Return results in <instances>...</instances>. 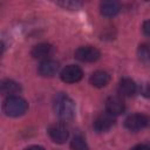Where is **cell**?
<instances>
[{
  "label": "cell",
  "mask_w": 150,
  "mask_h": 150,
  "mask_svg": "<svg viewBox=\"0 0 150 150\" xmlns=\"http://www.w3.org/2000/svg\"><path fill=\"white\" fill-rule=\"evenodd\" d=\"M53 108L56 116L63 121L71 120L75 115V103L66 94L60 93L54 97Z\"/></svg>",
  "instance_id": "cell-1"
},
{
  "label": "cell",
  "mask_w": 150,
  "mask_h": 150,
  "mask_svg": "<svg viewBox=\"0 0 150 150\" xmlns=\"http://www.w3.org/2000/svg\"><path fill=\"white\" fill-rule=\"evenodd\" d=\"M28 109V103L25 98L18 95L7 96L2 103V110L7 116L18 117L23 115Z\"/></svg>",
  "instance_id": "cell-2"
},
{
  "label": "cell",
  "mask_w": 150,
  "mask_h": 150,
  "mask_svg": "<svg viewBox=\"0 0 150 150\" xmlns=\"http://www.w3.org/2000/svg\"><path fill=\"white\" fill-rule=\"evenodd\" d=\"M100 56V50L93 46H82L75 50V57L81 62H95Z\"/></svg>",
  "instance_id": "cell-3"
},
{
  "label": "cell",
  "mask_w": 150,
  "mask_h": 150,
  "mask_svg": "<svg viewBox=\"0 0 150 150\" xmlns=\"http://www.w3.org/2000/svg\"><path fill=\"white\" fill-rule=\"evenodd\" d=\"M48 135L53 139V142H55L57 144H62L68 139L69 131H68V128L63 123L59 122V123L52 124L48 128Z\"/></svg>",
  "instance_id": "cell-4"
},
{
  "label": "cell",
  "mask_w": 150,
  "mask_h": 150,
  "mask_svg": "<svg viewBox=\"0 0 150 150\" xmlns=\"http://www.w3.org/2000/svg\"><path fill=\"white\" fill-rule=\"evenodd\" d=\"M83 76V73H82V69L79 67V66H75V64H69V66H66L61 74H60V77L63 82L66 83H75V82H79Z\"/></svg>",
  "instance_id": "cell-5"
},
{
  "label": "cell",
  "mask_w": 150,
  "mask_h": 150,
  "mask_svg": "<svg viewBox=\"0 0 150 150\" xmlns=\"http://www.w3.org/2000/svg\"><path fill=\"white\" fill-rule=\"evenodd\" d=\"M149 123V120L143 114H132L128 116L124 121V125L130 131H138L143 128H145Z\"/></svg>",
  "instance_id": "cell-6"
},
{
  "label": "cell",
  "mask_w": 150,
  "mask_h": 150,
  "mask_svg": "<svg viewBox=\"0 0 150 150\" xmlns=\"http://www.w3.org/2000/svg\"><path fill=\"white\" fill-rule=\"evenodd\" d=\"M115 124V118L109 112H102L94 120V129L97 132H107Z\"/></svg>",
  "instance_id": "cell-7"
},
{
  "label": "cell",
  "mask_w": 150,
  "mask_h": 150,
  "mask_svg": "<svg viewBox=\"0 0 150 150\" xmlns=\"http://www.w3.org/2000/svg\"><path fill=\"white\" fill-rule=\"evenodd\" d=\"M105 110L112 116L120 115L125 110L124 101L120 96H110L105 102Z\"/></svg>",
  "instance_id": "cell-8"
},
{
  "label": "cell",
  "mask_w": 150,
  "mask_h": 150,
  "mask_svg": "<svg viewBox=\"0 0 150 150\" xmlns=\"http://www.w3.org/2000/svg\"><path fill=\"white\" fill-rule=\"evenodd\" d=\"M39 74L41 76H45V77H50V76H54L57 70H59V63L54 60H43L40 64H39Z\"/></svg>",
  "instance_id": "cell-9"
},
{
  "label": "cell",
  "mask_w": 150,
  "mask_h": 150,
  "mask_svg": "<svg viewBox=\"0 0 150 150\" xmlns=\"http://www.w3.org/2000/svg\"><path fill=\"white\" fill-rule=\"evenodd\" d=\"M30 53L34 59L48 60V57L53 54V46L49 43H39L33 47Z\"/></svg>",
  "instance_id": "cell-10"
},
{
  "label": "cell",
  "mask_w": 150,
  "mask_h": 150,
  "mask_svg": "<svg viewBox=\"0 0 150 150\" xmlns=\"http://www.w3.org/2000/svg\"><path fill=\"white\" fill-rule=\"evenodd\" d=\"M109 81H110V75H109V73H107L104 70H97V71L93 73L89 79L90 84L96 88L105 87L109 83Z\"/></svg>",
  "instance_id": "cell-11"
},
{
  "label": "cell",
  "mask_w": 150,
  "mask_h": 150,
  "mask_svg": "<svg viewBox=\"0 0 150 150\" xmlns=\"http://www.w3.org/2000/svg\"><path fill=\"white\" fill-rule=\"evenodd\" d=\"M136 89H137L136 83L129 77L122 79L118 83V94L122 96H127V97L132 96L136 93Z\"/></svg>",
  "instance_id": "cell-12"
},
{
  "label": "cell",
  "mask_w": 150,
  "mask_h": 150,
  "mask_svg": "<svg viewBox=\"0 0 150 150\" xmlns=\"http://www.w3.org/2000/svg\"><path fill=\"white\" fill-rule=\"evenodd\" d=\"M121 9V6L117 1H102L100 4V11L103 16L112 18Z\"/></svg>",
  "instance_id": "cell-13"
},
{
  "label": "cell",
  "mask_w": 150,
  "mask_h": 150,
  "mask_svg": "<svg viewBox=\"0 0 150 150\" xmlns=\"http://www.w3.org/2000/svg\"><path fill=\"white\" fill-rule=\"evenodd\" d=\"M0 89H1L2 94L12 96L13 94L19 93L21 90V87H20V84L18 82H15L13 80H4V81H1Z\"/></svg>",
  "instance_id": "cell-14"
},
{
  "label": "cell",
  "mask_w": 150,
  "mask_h": 150,
  "mask_svg": "<svg viewBox=\"0 0 150 150\" xmlns=\"http://www.w3.org/2000/svg\"><path fill=\"white\" fill-rule=\"evenodd\" d=\"M70 148L73 150H89V146L86 142V139L81 135H76L73 137L70 142Z\"/></svg>",
  "instance_id": "cell-15"
},
{
  "label": "cell",
  "mask_w": 150,
  "mask_h": 150,
  "mask_svg": "<svg viewBox=\"0 0 150 150\" xmlns=\"http://www.w3.org/2000/svg\"><path fill=\"white\" fill-rule=\"evenodd\" d=\"M137 55L143 63L150 64V47L148 45H141L137 49Z\"/></svg>",
  "instance_id": "cell-16"
},
{
  "label": "cell",
  "mask_w": 150,
  "mask_h": 150,
  "mask_svg": "<svg viewBox=\"0 0 150 150\" xmlns=\"http://www.w3.org/2000/svg\"><path fill=\"white\" fill-rule=\"evenodd\" d=\"M59 5L64 7V8H67V9H77L81 6V4L76 2V1L75 2L74 1H62V2H59Z\"/></svg>",
  "instance_id": "cell-17"
},
{
  "label": "cell",
  "mask_w": 150,
  "mask_h": 150,
  "mask_svg": "<svg viewBox=\"0 0 150 150\" xmlns=\"http://www.w3.org/2000/svg\"><path fill=\"white\" fill-rule=\"evenodd\" d=\"M142 30L146 36H150V20L144 21L143 26H142Z\"/></svg>",
  "instance_id": "cell-18"
},
{
  "label": "cell",
  "mask_w": 150,
  "mask_h": 150,
  "mask_svg": "<svg viewBox=\"0 0 150 150\" xmlns=\"http://www.w3.org/2000/svg\"><path fill=\"white\" fill-rule=\"evenodd\" d=\"M142 94L144 95V96H146V97H150V84H148V83H144L143 84V88H142Z\"/></svg>",
  "instance_id": "cell-19"
},
{
  "label": "cell",
  "mask_w": 150,
  "mask_h": 150,
  "mask_svg": "<svg viewBox=\"0 0 150 150\" xmlns=\"http://www.w3.org/2000/svg\"><path fill=\"white\" fill-rule=\"evenodd\" d=\"M130 150H150V146L145 145V144H138V145H135L134 148H131Z\"/></svg>",
  "instance_id": "cell-20"
},
{
  "label": "cell",
  "mask_w": 150,
  "mask_h": 150,
  "mask_svg": "<svg viewBox=\"0 0 150 150\" xmlns=\"http://www.w3.org/2000/svg\"><path fill=\"white\" fill-rule=\"evenodd\" d=\"M25 150H45V148H42L40 145H30V146L26 148Z\"/></svg>",
  "instance_id": "cell-21"
}]
</instances>
